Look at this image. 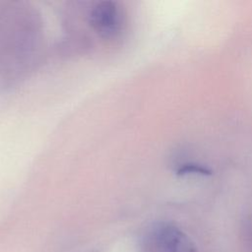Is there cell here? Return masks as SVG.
I'll use <instances>...</instances> for the list:
<instances>
[{
	"label": "cell",
	"mask_w": 252,
	"mask_h": 252,
	"mask_svg": "<svg viewBox=\"0 0 252 252\" xmlns=\"http://www.w3.org/2000/svg\"><path fill=\"white\" fill-rule=\"evenodd\" d=\"M90 24L101 37L114 38L123 29L124 17L116 2L101 1L91 10Z\"/></svg>",
	"instance_id": "1"
},
{
	"label": "cell",
	"mask_w": 252,
	"mask_h": 252,
	"mask_svg": "<svg viewBox=\"0 0 252 252\" xmlns=\"http://www.w3.org/2000/svg\"><path fill=\"white\" fill-rule=\"evenodd\" d=\"M154 239L162 252H197L192 240L171 223L158 224L154 229Z\"/></svg>",
	"instance_id": "2"
}]
</instances>
